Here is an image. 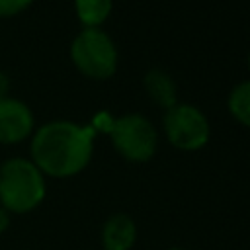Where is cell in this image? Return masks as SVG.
<instances>
[{
    "mask_svg": "<svg viewBox=\"0 0 250 250\" xmlns=\"http://www.w3.org/2000/svg\"><path fill=\"white\" fill-rule=\"evenodd\" d=\"M94 148V129L72 121H51L43 125L31 141V162L41 174L68 178L90 162Z\"/></svg>",
    "mask_w": 250,
    "mask_h": 250,
    "instance_id": "6da1fadb",
    "label": "cell"
},
{
    "mask_svg": "<svg viewBox=\"0 0 250 250\" xmlns=\"http://www.w3.org/2000/svg\"><path fill=\"white\" fill-rule=\"evenodd\" d=\"M45 197V178L27 158H8L0 166V205L8 213H29Z\"/></svg>",
    "mask_w": 250,
    "mask_h": 250,
    "instance_id": "7a4b0ae2",
    "label": "cell"
},
{
    "mask_svg": "<svg viewBox=\"0 0 250 250\" xmlns=\"http://www.w3.org/2000/svg\"><path fill=\"white\" fill-rule=\"evenodd\" d=\"M70 57L76 68L90 78H109L117 68L115 45L98 27H86L74 37Z\"/></svg>",
    "mask_w": 250,
    "mask_h": 250,
    "instance_id": "3957f363",
    "label": "cell"
},
{
    "mask_svg": "<svg viewBox=\"0 0 250 250\" xmlns=\"http://www.w3.org/2000/svg\"><path fill=\"white\" fill-rule=\"evenodd\" d=\"M111 141L121 156L133 162H146L156 152V131L152 123L137 113L123 115L111 123Z\"/></svg>",
    "mask_w": 250,
    "mask_h": 250,
    "instance_id": "277c9868",
    "label": "cell"
},
{
    "mask_svg": "<svg viewBox=\"0 0 250 250\" xmlns=\"http://www.w3.org/2000/svg\"><path fill=\"white\" fill-rule=\"evenodd\" d=\"M164 131L168 141L180 150H197L209 141L207 117L188 104H176L166 111Z\"/></svg>",
    "mask_w": 250,
    "mask_h": 250,
    "instance_id": "5b68a950",
    "label": "cell"
},
{
    "mask_svg": "<svg viewBox=\"0 0 250 250\" xmlns=\"http://www.w3.org/2000/svg\"><path fill=\"white\" fill-rule=\"evenodd\" d=\"M33 129L29 107L14 98H0V143L14 145L23 141Z\"/></svg>",
    "mask_w": 250,
    "mask_h": 250,
    "instance_id": "8992f818",
    "label": "cell"
},
{
    "mask_svg": "<svg viewBox=\"0 0 250 250\" xmlns=\"http://www.w3.org/2000/svg\"><path fill=\"white\" fill-rule=\"evenodd\" d=\"M137 240V227L125 213L111 215L102 229L104 250H131Z\"/></svg>",
    "mask_w": 250,
    "mask_h": 250,
    "instance_id": "52a82bcc",
    "label": "cell"
},
{
    "mask_svg": "<svg viewBox=\"0 0 250 250\" xmlns=\"http://www.w3.org/2000/svg\"><path fill=\"white\" fill-rule=\"evenodd\" d=\"M145 88H146L148 96L158 105H162L166 109L176 105V84L168 72H164L160 68L148 70L145 76Z\"/></svg>",
    "mask_w": 250,
    "mask_h": 250,
    "instance_id": "ba28073f",
    "label": "cell"
},
{
    "mask_svg": "<svg viewBox=\"0 0 250 250\" xmlns=\"http://www.w3.org/2000/svg\"><path fill=\"white\" fill-rule=\"evenodd\" d=\"M74 6L86 27H98L111 12V0H74Z\"/></svg>",
    "mask_w": 250,
    "mask_h": 250,
    "instance_id": "9c48e42d",
    "label": "cell"
},
{
    "mask_svg": "<svg viewBox=\"0 0 250 250\" xmlns=\"http://www.w3.org/2000/svg\"><path fill=\"white\" fill-rule=\"evenodd\" d=\"M230 113L244 125L250 127V80L238 84L229 96Z\"/></svg>",
    "mask_w": 250,
    "mask_h": 250,
    "instance_id": "30bf717a",
    "label": "cell"
},
{
    "mask_svg": "<svg viewBox=\"0 0 250 250\" xmlns=\"http://www.w3.org/2000/svg\"><path fill=\"white\" fill-rule=\"evenodd\" d=\"M33 0H0V18H10L25 10Z\"/></svg>",
    "mask_w": 250,
    "mask_h": 250,
    "instance_id": "8fae6325",
    "label": "cell"
},
{
    "mask_svg": "<svg viewBox=\"0 0 250 250\" xmlns=\"http://www.w3.org/2000/svg\"><path fill=\"white\" fill-rule=\"evenodd\" d=\"M10 227V213L0 205V234Z\"/></svg>",
    "mask_w": 250,
    "mask_h": 250,
    "instance_id": "7c38bea8",
    "label": "cell"
},
{
    "mask_svg": "<svg viewBox=\"0 0 250 250\" xmlns=\"http://www.w3.org/2000/svg\"><path fill=\"white\" fill-rule=\"evenodd\" d=\"M8 88H10L8 76H6V74H0V98H4V94L8 92Z\"/></svg>",
    "mask_w": 250,
    "mask_h": 250,
    "instance_id": "4fadbf2b",
    "label": "cell"
},
{
    "mask_svg": "<svg viewBox=\"0 0 250 250\" xmlns=\"http://www.w3.org/2000/svg\"><path fill=\"white\" fill-rule=\"evenodd\" d=\"M248 66H250V57H248Z\"/></svg>",
    "mask_w": 250,
    "mask_h": 250,
    "instance_id": "5bb4252c",
    "label": "cell"
}]
</instances>
